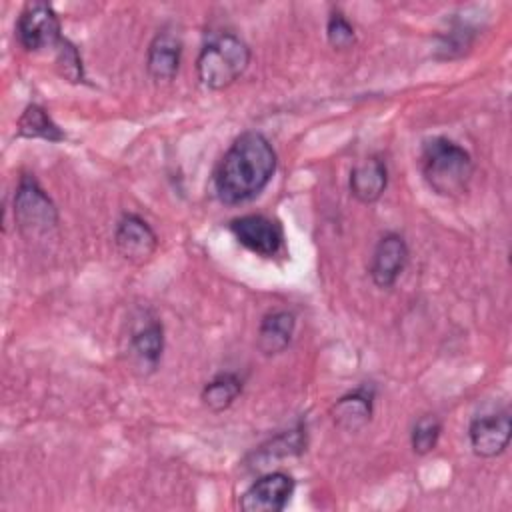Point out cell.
I'll use <instances>...</instances> for the list:
<instances>
[{
    "mask_svg": "<svg viewBox=\"0 0 512 512\" xmlns=\"http://www.w3.org/2000/svg\"><path fill=\"white\" fill-rule=\"evenodd\" d=\"M278 156L270 140L256 130L242 132L220 158L214 190L222 204L238 206L254 200L270 184Z\"/></svg>",
    "mask_w": 512,
    "mask_h": 512,
    "instance_id": "1",
    "label": "cell"
},
{
    "mask_svg": "<svg viewBox=\"0 0 512 512\" xmlns=\"http://www.w3.org/2000/svg\"><path fill=\"white\" fill-rule=\"evenodd\" d=\"M420 170L428 188L444 198L462 196L474 174L470 152L446 136H434L422 142Z\"/></svg>",
    "mask_w": 512,
    "mask_h": 512,
    "instance_id": "2",
    "label": "cell"
},
{
    "mask_svg": "<svg viewBox=\"0 0 512 512\" xmlns=\"http://www.w3.org/2000/svg\"><path fill=\"white\" fill-rule=\"evenodd\" d=\"M250 60L248 44L232 32H222L202 46L196 58V74L204 88L224 90L248 70Z\"/></svg>",
    "mask_w": 512,
    "mask_h": 512,
    "instance_id": "3",
    "label": "cell"
},
{
    "mask_svg": "<svg viewBox=\"0 0 512 512\" xmlns=\"http://www.w3.org/2000/svg\"><path fill=\"white\" fill-rule=\"evenodd\" d=\"M14 222L22 236L38 238L58 226L60 214L54 200L40 186L34 174H22L14 192Z\"/></svg>",
    "mask_w": 512,
    "mask_h": 512,
    "instance_id": "4",
    "label": "cell"
},
{
    "mask_svg": "<svg viewBox=\"0 0 512 512\" xmlns=\"http://www.w3.org/2000/svg\"><path fill=\"white\" fill-rule=\"evenodd\" d=\"M16 36L26 52L56 50L64 42L60 18L48 2H28L22 8L16 20Z\"/></svg>",
    "mask_w": 512,
    "mask_h": 512,
    "instance_id": "5",
    "label": "cell"
},
{
    "mask_svg": "<svg viewBox=\"0 0 512 512\" xmlns=\"http://www.w3.org/2000/svg\"><path fill=\"white\" fill-rule=\"evenodd\" d=\"M228 228L240 246L262 258H274L284 246L282 226L264 214L238 216Z\"/></svg>",
    "mask_w": 512,
    "mask_h": 512,
    "instance_id": "6",
    "label": "cell"
},
{
    "mask_svg": "<svg viewBox=\"0 0 512 512\" xmlns=\"http://www.w3.org/2000/svg\"><path fill=\"white\" fill-rule=\"evenodd\" d=\"M114 246L124 260L142 266L152 260L158 248V236L142 216L126 212L116 222Z\"/></svg>",
    "mask_w": 512,
    "mask_h": 512,
    "instance_id": "7",
    "label": "cell"
},
{
    "mask_svg": "<svg viewBox=\"0 0 512 512\" xmlns=\"http://www.w3.org/2000/svg\"><path fill=\"white\" fill-rule=\"evenodd\" d=\"M296 482L288 472L274 470L256 478L240 496L244 512H280L288 506Z\"/></svg>",
    "mask_w": 512,
    "mask_h": 512,
    "instance_id": "8",
    "label": "cell"
},
{
    "mask_svg": "<svg viewBox=\"0 0 512 512\" xmlns=\"http://www.w3.org/2000/svg\"><path fill=\"white\" fill-rule=\"evenodd\" d=\"M408 258H410V250L404 236L398 232H386L378 240L372 252V260L368 268L372 282L378 288H392L400 278V274L404 272Z\"/></svg>",
    "mask_w": 512,
    "mask_h": 512,
    "instance_id": "9",
    "label": "cell"
},
{
    "mask_svg": "<svg viewBox=\"0 0 512 512\" xmlns=\"http://www.w3.org/2000/svg\"><path fill=\"white\" fill-rule=\"evenodd\" d=\"M510 436H512V420L506 410L476 416L468 426V440H470L472 452L480 458L500 456L508 448Z\"/></svg>",
    "mask_w": 512,
    "mask_h": 512,
    "instance_id": "10",
    "label": "cell"
},
{
    "mask_svg": "<svg viewBox=\"0 0 512 512\" xmlns=\"http://www.w3.org/2000/svg\"><path fill=\"white\" fill-rule=\"evenodd\" d=\"M182 60V38L172 28L156 32L146 52V70L156 82H170L180 68Z\"/></svg>",
    "mask_w": 512,
    "mask_h": 512,
    "instance_id": "11",
    "label": "cell"
},
{
    "mask_svg": "<svg viewBox=\"0 0 512 512\" xmlns=\"http://www.w3.org/2000/svg\"><path fill=\"white\" fill-rule=\"evenodd\" d=\"M388 186V166L382 156H368L352 166L348 176L350 194L362 204H374Z\"/></svg>",
    "mask_w": 512,
    "mask_h": 512,
    "instance_id": "12",
    "label": "cell"
},
{
    "mask_svg": "<svg viewBox=\"0 0 512 512\" xmlns=\"http://www.w3.org/2000/svg\"><path fill=\"white\" fill-rule=\"evenodd\" d=\"M372 412H374V390L368 386L356 388L340 396L330 410L334 426L344 432L362 430L372 420Z\"/></svg>",
    "mask_w": 512,
    "mask_h": 512,
    "instance_id": "13",
    "label": "cell"
},
{
    "mask_svg": "<svg viewBox=\"0 0 512 512\" xmlns=\"http://www.w3.org/2000/svg\"><path fill=\"white\" fill-rule=\"evenodd\" d=\"M296 330V316L290 310H272L262 316L256 346L264 356H278L282 354L294 336Z\"/></svg>",
    "mask_w": 512,
    "mask_h": 512,
    "instance_id": "14",
    "label": "cell"
},
{
    "mask_svg": "<svg viewBox=\"0 0 512 512\" xmlns=\"http://www.w3.org/2000/svg\"><path fill=\"white\" fill-rule=\"evenodd\" d=\"M130 356L138 368H142L144 374L154 372L162 360L164 352V326L160 320L152 318L140 328H136L130 336L128 344Z\"/></svg>",
    "mask_w": 512,
    "mask_h": 512,
    "instance_id": "15",
    "label": "cell"
},
{
    "mask_svg": "<svg viewBox=\"0 0 512 512\" xmlns=\"http://www.w3.org/2000/svg\"><path fill=\"white\" fill-rule=\"evenodd\" d=\"M16 136L28 140H46V142H62L66 140L64 130L52 120L40 104H28L16 122Z\"/></svg>",
    "mask_w": 512,
    "mask_h": 512,
    "instance_id": "16",
    "label": "cell"
},
{
    "mask_svg": "<svg viewBox=\"0 0 512 512\" xmlns=\"http://www.w3.org/2000/svg\"><path fill=\"white\" fill-rule=\"evenodd\" d=\"M244 382L236 372H220L208 380L200 392L202 404L212 412L228 410L242 394Z\"/></svg>",
    "mask_w": 512,
    "mask_h": 512,
    "instance_id": "17",
    "label": "cell"
},
{
    "mask_svg": "<svg viewBox=\"0 0 512 512\" xmlns=\"http://www.w3.org/2000/svg\"><path fill=\"white\" fill-rule=\"evenodd\" d=\"M442 434V422L436 414H422L410 432V446L414 450V454L418 456H426L430 454Z\"/></svg>",
    "mask_w": 512,
    "mask_h": 512,
    "instance_id": "18",
    "label": "cell"
},
{
    "mask_svg": "<svg viewBox=\"0 0 512 512\" xmlns=\"http://www.w3.org/2000/svg\"><path fill=\"white\" fill-rule=\"evenodd\" d=\"M56 68L64 80L72 84L84 82V66L80 52L68 38H64V42L56 48Z\"/></svg>",
    "mask_w": 512,
    "mask_h": 512,
    "instance_id": "19",
    "label": "cell"
},
{
    "mask_svg": "<svg viewBox=\"0 0 512 512\" xmlns=\"http://www.w3.org/2000/svg\"><path fill=\"white\" fill-rule=\"evenodd\" d=\"M326 40L334 50H348L356 44V30L340 10H334L328 16Z\"/></svg>",
    "mask_w": 512,
    "mask_h": 512,
    "instance_id": "20",
    "label": "cell"
}]
</instances>
